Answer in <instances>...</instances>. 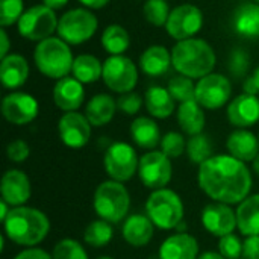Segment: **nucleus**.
<instances>
[{"label":"nucleus","instance_id":"f257e3e1","mask_svg":"<svg viewBox=\"0 0 259 259\" xmlns=\"http://www.w3.org/2000/svg\"><path fill=\"white\" fill-rule=\"evenodd\" d=\"M200 190L214 202L240 205L250 196L252 175L246 162L231 155H214L199 165Z\"/></svg>","mask_w":259,"mask_h":259},{"label":"nucleus","instance_id":"f03ea898","mask_svg":"<svg viewBox=\"0 0 259 259\" xmlns=\"http://www.w3.org/2000/svg\"><path fill=\"white\" fill-rule=\"evenodd\" d=\"M3 229L5 237L12 243L24 247H35L49 235L50 220L42 211L24 205L11 209L3 222Z\"/></svg>","mask_w":259,"mask_h":259},{"label":"nucleus","instance_id":"7ed1b4c3","mask_svg":"<svg viewBox=\"0 0 259 259\" xmlns=\"http://www.w3.org/2000/svg\"><path fill=\"white\" fill-rule=\"evenodd\" d=\"M173 67L182 76L190 79H202L215 67V53L212 47L200 38L178 41L171 50Z\"/></svg>","mask_w":259,"mask_h":259},{"label":"nucleus","instance_id":"20e7f679","mask_svg":"<svg viewBox=\"0 0 259 259\" xmlns=\"http://www.w3.org/2000/svg\"><path fill=\"white\" fill-rule=\"evenodd\" d=\"M33 59L41 74L58 80L71 73L74 62L70 44L59 36H50L38 42L33 52Z\"/></svg>","mask_w":259,"mask_h":259},{"label":"nucleus","instance_id":"39448f33","mask_svg":"<svg viewBox=\"0 0 259 259\" xmlns=\"http://www.w3.org/2000/svg\"><path fill=\"white\" fill-rule=\"evenodd\" d=\"M93 208L102 220L117 225L126 220L129 214L131 194L121 182L112 179L105 181L94 191Z\"/></svg>","mask_w":259,"mask_h":259},{"label":"nucleus","instance_id":"423d86ee","mask_svg":"<svg viewBox=\"0 0 259 259\" xmlns=\"http://www.w3.org/2000/svg\"><path fill=\"white\" fill-rule=\"evenodd\" d=\"M184 203L179 194L168 188L152 191L146 202V215L152 220L155 228L162 231L176 229L184 220Z\"/></svg>","mask_w":259,"mask_h":259},{"label":"nucleus","instance_id":"0eeeda50","mask_svg":"<svg viewBox=\"0 0 259 259\" xmlns=\"http://www.w3.org/2000/svg\"><path fill=\"white\" fill-rule=\"evenodd\" d=\"M99 27L97 17L83 8L67 11L58 23V35L67 44H82L93 38Z\"/></svg>","mask_w":259,"mask_h":259},{"label":"nucleus","instance_id":"6e6552de","mask_svg":"<svg viewBox=\"0 0 259 259\" xmlns=\"http://www.w3.org/2000/svg\"><path fill=\"white\" fill-rule=\"evenodd\" d=\"M58 17L53 9L46 5H36L26 9L17 23L18 33L30 41H44L58 30Z\"/></svg>","mask_w":259,"mask_h":259},{"label":"nucleus","instance_id":"1a4fd4ad","mask_svg":"<svg viewBox=\"0 0 259 259\" xmlns=\"http://www.w3.org/2000/svg\"><path fill=\"white\" fill-rule=\"evenodd\" d=\"M140 158L137 156L135 149L123 141L112 143L103 156V167L106 175L117 182H127L138 173Z\"/></svg>","mask_w":259,"mask_h":259},{"label":"nucleus","instance_id":"9d476101","mask_svg":"<svg viewBox=\"0 0 259 259\" xmlns=\"http://www.w3.org/2000/svg\"><path fill=\"white\" fill-rule=\"evenodd\" d=\"M138 176L143 185L149 190L165 188L173 176L170 158L161 150H150L140 158Z\"/></svg>","mask_w":259,"mask_h":259},{"label":"nucleus","instance_id":"9b49d317","mask_svg":"<svg viewBox=\"0 0 259 259\" xmlns=\"http://www.w3.org/2000/svg\"><path fill=\"white\" fill-rule=\"evenodd\" d=\"M102 79L105 85L118 94L131 93L138 82V70L132 59L123 55L109 56L103 62Z\"/></svg>","mask_w":259,"mask_h":259},{"label":"nucleus","instance_id":"f8f14e48","mask_svg":"<svg viewBox=\"0 0 259 259\" xmlns=\"http://www.w3.org/2000/svg\"><path fill=\"white\" fill-rule=\"evenodd\" d=\"M232 94L231 80L219 73H211L196 83V102L203 109H219L225 106Z\"/></svg>","mask_w":259,"mask_h":259},{"label":"nucleus","instance_id":"ddd939ff","mask_svg":"<svg viewBox=\"0 0 259 259\" xmlns=\"http://www.w3.org/2000/svg\"><path fill=\"white\" fill-rule=\"evenodd\" d=\"M203 26V14L202 11L190 3L179 5L171 9L165 29L171 38L176 41H184L194 38V35Z\"/></svg>","mask_w":259,"mask_h":259},{"label":"nucleus","instance_id":"4468645a","mask_svg":"<svg viewBox=\"0 0 259 259\" xmlns=\"http://www.w3.org/2000/svg\"><path fill=\"white\" fill-rule=\"evenodd\" d=\"M93 124L85 114L77 111L65 112L58 121V132L61 141L70 149H82L91 138Z\"/></svg>","mask_w":259,"mask_h":259},{"label":"nucleus","instance_id":"2eb2a0df","mask_svg":"<svg viewBox=\"0 0 259 259\" xmlns=\"http://www.w3.org/2000/svg\"><path fill=\"white\" fill-rule=\"evenodd\" d=\"M39 111L36 99L27 93H11L2 102V114L6 121L23 126L32 123Z\"/></svg>","mask_w":259,"mask_h":259},{"label":"nucleus","instance_id":"dca6fc26","mask_svg":"<svg viewBox=\"0 0 259 259\" xmlns=\"http://www.w3.org/2000/svg\"><path fill=\"white\" fill-rule=\"evenodd\" d=\"M203 228L214 237H225L234 234L237 229V211L226 203H209L203 208L200 215Z\"/></svg>","mask_w":259,"mask_h":259},{"label":"nucleus","instance_id":"f3484780","mask_svg":"<svg viewBox=\"0 0 259 259\" xmlns=\"http://www.w3.org/2000/svg\"><path fill=\"white\" fill-rule=\"evenodd\" d=\"M0 194H2V200L9 203L12 208L24 206L32 194V187L27 175L18 168L8 170L2 176Z\"/></svg>","mask_w":259,"mask_h":259},{"label":"nucleus","instance_id":"a211bd4d","mask_svg":"<svg viewBox=\"0 0 259 259\" xmlns=\"http://www.w3.org/2000/svg\"><path fill=\"white\" fill-rule=\"evenodd\" d=\"M228 120L237 129H247L259 121V99L250 94L237 96L228 106Z\"/></svg>","mask_w":259,"mask_h":259},{"label":"nucleus","instance_id":"6ab92c4d","mask_svg":"<svg viewBox=\"0 0 259 259\" xmlns=\"http://www.w3.org/2000/svg\"><path fill=\"white\" fill-rule=\"evenodd\" d=\"M85 100L83 83L76 77H62L53 88V102L64 112L77 111Z\"/></svg>","mask_w":259,"mask_h":259},{"label":"nucleus","instance_id":"aec40b11","mask_svg":"<svg viewBox=\"0 0 259 259\" xmlns=\"http://www.w3.org/2000/svg\"><path fill=\"white\" fill-rule=\"evenodd\" d=\"M159 259H197L199 243L187 232L167 237L159 247Z\"/></svg>","mask_w":259,"mask_h":259},{"label":"nucleus","instance_id":"412c9836","mask_svg":"<svg viewBox=\"0 0 259 259\" xmlns=\"http://www.w3.org/2000/svg\"><path fill=\"white\" fill-rule=\"evenodd\" d=\"M226 149L235 159L253 162L259 155V138L247 129H235L226 140Z\"/></svg>","mask_w":259,"mask_h":259},{"label":"nucleus","instance_id":"4be33fe9","mask_svg":"<svg viewBox=\"0 0 259 259\" xmlns=\"http://www.w3.org/2000/svg\"><path fill=\"white\" fill-rule=\"evenodd\" d=\"M155 234V225L147 215L134 214L129 215L121 228V235L124 241L132 247H143L149 244Z\"/></svg>","mask_w":259,"mask_h":259},{"label":"nucleus","instance_id":"5701e85b","mask_svg":"<svg viewBox=\"0 0 259 259\" xmlns=\"http://www.w3.org/2000/svg\"><path fill=\"white\" fill-rule=\"evenodd\" d=\"M29 77V64L27 61L17 53H11L2 58L0 62V80L5 88L17 90Z\"/></svg>","mask_w":259,"mask_h":259},{"label":"nucleus","instance_id":"b1692460","mask_svg":"<svg viewBox=\"0 0 259 259\" xmlns=\"http://www.w3.org/2000/svg\"><path fill=\"white\" fill-rule=\"evenodd\" d=\"M234 30L244 38L259 36V3H243L232 17Z\"/></svg>","mask_w":259,"mask_h":259},{"label":"nucleus","instance_id":"393cba45","mask_svg":"<svg viewBox=\"0 0 259 259\" xmlns=\"http://www.w3.org/2000/svg\"><path fill=\"white\" fill-rule=\"evenodd\" d=\"M131 138L138 147L146 150H153L162 140L156 121L149 117H138L131 123Z\"/></svg>","mask_w":259,"mask_h":259},{"label":"nucleus","instance_id":"a878e982","mask_svg":"<svg viewBox=\"0 0 259 259\" xmlns=\"http://www.w3.org/2000/svg\"><path fill=\"white\" fill-rule=\"evenodd\" d=\"M178 124L179 127L190 137L199 135L203 132L205 129V112L203 108L196 102V100H190V102H184L179 105L178 108Z\"/></svg>","mask_w":259,"mask_h":259},{"label":"nucleus","instance_id":"bb28decb","mask_svg":"<svg viewBox=\"0 0 259 259\" xmlns=\"http://www.w3.org/2000/svg\"><path fill=\"white\" fill-rule=\"evenodd\" d=\"M117 111V100H114L109 94H97L94 96L85 108V115L94 127H102L108 124Z\"/></svg>","mask_w":259,"mask_h":259},{"label":"nucleus","instance_id":"cd10ccee","mask_svg":"<svg viewBox=\"0 0 259 259\" xmlns=\"http://www.w3.org/2000/svg\"><path fill=\"white\" fill-rule=\"evenodd\" d=\"M237 211V229L246 235H259V193L244 199Z\"/></svg>","mask_w":259,"mask_h":259},{"label":"nucleus","instance_id":"c85d7f7f","mask_svg":"<svg viewBox=\"0 0 259 259\" xmlns=\"http://www.w3.org/2000/svg\"><path fill=\"white\" fill-rule=\"evenodd\" d=\"M173 65L171 53L164 46H150L140 56V67L149 76H162Z\"/></svg>","mask_w":259,"mask_h":259},{"label":"nucleus","instance_id":"c756f323","mask_svg":"<svg viewBox=\"0 0 259 259\" xmlns=\"http://www.w3.org/2000/svg\"><path fill=\"white\" fill-rule=\"evenodd\" d=\"M175 99L170 91L162 87H150L146 91V108L155 118H168L175 112Z\"/></svg>","mask_w":259,"mask_h":259},{"label":"nucleus","instance_id":"7c9ffc66","mask_svg":"<svg viewBox=\"0 0 259 259\" xmlns=\"http://www.w3.org/2000/svg\"><path fill=\"white\" fill-rule=\"evenodd\" d=\"M73 77H76L82 83L97 82L103 74V64L93 55H79L73 62Z\"/></svg>","mask_w":259,"mask_h":259},{"label":"nucleus","instance_id":"2f4dec72","mask_svg":"<svg viewBox=\"0 0 259 259\" xmlns=\"http://www.w3.org/2000/svg\"><path fill=\"white\" fill-rule=\"evenodd\" d=\"M102 46L112 56L123 55L131 46V36L120 24H111L102 33Z\"/></svg>","mask_w":259,"mask_h":259},{"label":"nucleus","instance_id":"473e14b6","mask_svg":"<svg viewBox=\"0 0 259 259\" xmlns=\"http://www.w3.org/2000/svg\"><path fill=\"white\" fill-rule=\"evenodd\" d=\"M112 237H114V229L111 223L102 219L91 222L83 231V241L90 247H96V249L105 247L106 244H109Z\"/></svg>","mask_w":259,"mask_h":259},{"label":"nucleus","instance_id":"72a5a7b5","mask_svg":"<svg viewBox=\"0 0 259 259\" xmlns=\"http://www.w3.org/2000/svg\"><path fill=\"white\" fill-rule=\"evenodd\" d=\"M212 150H214L212 141L209 140L208 135L199 134V135L190 137V140L187 141V155L193 164L202 165L205 161L214 156Z\"/></svg>","mask_w":259,"mask_h":259},{"label":"nucleus","instance_id":"f704fd0d","mask_svg":"<svg viewBox=\"0 0 259 259\" xmlns=\"http://www.w3.org/2000/svg\"><path fill=\"white\" fill-rule=\"evenodd\" d=\"M144 17L146 20L156 27L165 26L170 17V6L167 3V0H147L144 2Z\"/></svg>","mask_w":259,"mask_h":259},{"label":"nucleus","instance_id":"c9c22d12","mask_svg":"<svg viewBox=\"0 0 259 259\" xmlns=\"http://www.w3.org/2000/svg\"><path fill=\"white\" fill-rule=\"evenodd\" d=\"M167 90L170 91L171 97L176 102H190V100H196V85L193 83V79L187 77V76H176L170 80Z\"/></svg>","mask_w":259,"mask_h":259},{"label":"nucleus","instance_id":"e433bc0d","mask_svg":"<svg viewBox=\"0 0 259 259\" xmlns=\"http://www.w3.org/2000/svg\"><path fill=\"white\" fill-rule=\"evenodd\" d=\"M53 259H88L83 246L71 238H64L53 247Z\"/></svg>","mask_w":259,"mask_h":259},{"label":"nucleus","instance_id":"4c0bfd02","mask_svg":"<svg viewBox=\"0 0 259 259\" xmlns=\"http://www.w3.org/2000/svg\"><path fill=\"white\" fill-rule=\"evenodd\" d=\"M161 152H164L170 159L179 158L184 152H187V143L179 132H167L161 140Z\"/></svg>","mask_w":259,"mask_h":259},{"label":"nucleus","instance_id":"58836bf2","mask_svg":"<svg viewBox=\"0 0 259 259\" xmlns=\"http://www.w3.org/2000/svg\"><path fill=\"white\" fill-rule=\"evenodd\" d=\"M23 0H0V24L2 27H8L23 15Z\"/></svg>","mask_w":259,"mask_h":259},{"label":"nucleus","instance_id":"ea45409f","mask_svg":"<svg viewBox=\"0 0 259 259\" xmlns=\"http://www.w3.org/2000/svg\"><path fill=\"white\" fill-rule=\"evenodd\" d=\"M219 253L226 259H240L243 256V241L238 235L229 234L219 240Z\"/></svg>","mask_w":259,"mask_h":259},{"label":"nucleus","instance_id":"a19ab883","mask_svg":"<svg viewBox=\"0 0 259 259\" xmlns=\"http://www.w3.org/2000/svg\"><path fill=\"white\" fill-rule=\"evenodd\" d=\"M249 65H250V59L246 50L243 49H235L231 52L229 56V71L235 76V77H243L246 76V73L249 71Z\"/></svg>","mask_w":259,"mask_h":259},{"label":"nucleus","instance_id":"79ce46f5","mask_svg":"<svg viewBox=\"0 0 259 259\" xmlns=\"http://www.w3.org/2000/svg\"><path fill=\"white\" fill-rule=\"evenodd\" d=\"M143 106V99L140 94L137 93H124L120 94V97L117 99V109H120L121 112H124L126 115H135L140 112Z\"/></svg>","mask_w":259,"mask_h":259},{"label":"nucleus","instance_id":"37998d69","mask_svg":"<svg viewBox=\"0 0 259 259\" xmlns=\"http://www.w3.org/2000/svg\"><path fill=\"white\" fill-rule=\"evenodd\" d=\"M6 155H8V159L12 161V162H17V164H21L24 162L29 155H30V149H29V144L24 141V140H14L8 144L6 147Z\"/></svg>","mask_w":259,"mask_h":259},{"label":"nucleus","instance_id":"c03bdc74","mask_svg":"<svg viewBox=\"0 0 259 259\" xmlns=\"http://www.w3.org/2000/svg\"><path fill=\"white\" fill-rule=\"evenodd\" d=\"M243 256L246 259H259V235L246 237L243 243Z\"/></svg>","mask_w":259,"mask_h":259},{"label":"nucleus","instance_id":"a18cd8bd","mask_svg":"<svg viewBox=\"0 0 259 259\" xmlns=\"http://www.w3.org/2000/svg\"><path fill=\"white\" fill-rule=\"evenodd\" d=\"M14 259H53V256L39 247H27L15 255Z\"/></svg>","mask_w":259,"mask_h":259},{"label":"nucleus","instance_id":"49530a36","mask_svg":"<svg viewBox=\"0 0 259 259\" xmlns=\"http://www.w3.org/2000/svg\"><path fill=\"white\" fill-rule=\"evenodd\" d=\"M244 93L250 96H256L259 93V67L244 80Z\"/></svg>","mask_w":259,"mask_h":259},{"label":"nucleus","instance_id":"de8ad7c7","mask_svg":"<svg viewBox=\"0 0 259 259\" xmlns=\"http://www.w3.org/2000/svg\"><path fill=\"white\" fill-rule=\"evenodd\" d=\"M0 39H2V47H0V56L5 58L8 56V52H9V38H8V33L5 30V27L0 29Z\"/></svg>","mask_w":259,"mask_h":259},{"label":"nucleus","instance_id":"09e8293b","mask_svg":"<svg viewBox=\"0 0 259 259\" xmlns=\"http://www.w3.org/2000/svg\"><path fill=\"white\" fill-rule=\"evenodd\" d=\"M79 2L88 9H102L109 3V0H79Z\"/></svg>","mask_w":259,"mask_h":259},{"label":"nucleus","instance_id":"8fccbe9b","mask_svg":"<svg viewBox=\"0 0 259 259\" xmlns=\"http://www.w3.org/2000/svg\"><path fill=\"white\" fill-rule=\"evenodd\" d=\"M67 3H68V0H42V5L49 6V8H50V9H53V11L64 8Z\"/></svg>","mask_w":259,"mask_h":259},{"label":"nucleus","instance_id":"3c124183","mask_svg":"<svg viewBox=\"0 0 259 259\" xmlns=\"http://www.w3.org/2000/svg\"><path fill=\"white\" fill-rule=\"evenodd\" d=\"M11 209H12V206L9 203H6L5 200H0V220H2V223L6 220V217L9 215Z\"/></svg>","mask_w":259,"mask_h":259},{"label":"nucleus","instance_id":"603ef678","mask_svg":"<svg viewBox=\"0 0 259 259\" xmlns=\"http://www.w3.org/2000/svg\"><path fill=\"white\" fill-rule=\"evenodd\" d=\"M197 259H226L225 256H222L219 252H205V253H202L200 256Z\"/></svg>","mask_w":259,"mask_h":259},{"label":"nucleus","instance_id":"864d4df0","mask_svg":"<svg viewBox=\"0 0 259 259\" xmlns=\"http://www.w3.org/2000/svg\"><path fill=\"white\" fill-rule=\"evenodd\" d=\"M252 168H253V171L256 173L259 176V155L253 159V162H252Z\"/></svg>","mask_w":259,"mask_h":259},{"label":"nucleus","instance_id":"5fc2aeb1","mask_svg":"<svg viewBox=\"0 0 259 259\" xmlns=\"http://www.w3.org/2000/svg\"><path fill=\"white\" fill-rule=\"evenodd\" d=\"M97 259H114L112 256H100V258H97Z\"/></svg>","mask_w":259,"mask_h":259},{"label":"nucleus","instance_id":"6e6d98bb","mask_svg":"<svg viewBox=\"0 0 259 259\" xmlns=\"http://www.w3.org/2000/svg\"><path fill=\"white\" fill-rule=\"evenodd\" d=\"M255 3H259V0H255Z\"/></svg>","mask_w":259,"mask_h":259},{"label":"nucleus","instance_id":"4d7b16f0","mask_svg":"<svg viewBox=\"0 0 259 259\" xmlns=\"http://www.w3.org/2000/svg\"><path fill=\"white\" fill-rule=\"evenodd\" d=\"M240 259H246V258H244V256H243V258H240Z\"/></svg>","mask_w":259,"mask_h":259},{"label":"nucleus","instance_id":"13d9d810","mask_svg":"<svg viewBox=\"0 0 259 259\" xmlns=\"http://www.w3.org/2000/svg\"><path fill=\"white\" fill-rule=\"evenodd\" d=\"M144 2H147V0H144Z\"/></svg>","mask_w":259,"mask_h":259},{"label":"nucleus","instance_id":"bf43d9fd","mask_svg":"<svg viewBox=\"0 0 259 259\" xmlns=\"http://www.w3.org/2000/svg\"><path fill=\"white\" fill-rule=\"evenodd\" d=\"M258 138H259V135H258Z\"/></svg>","mask_w":259,"mask_h":259}]
</instances>
